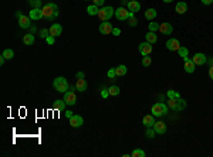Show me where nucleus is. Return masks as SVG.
<instances>
[{
    "label": "nucleus",
    "instance_id": "obj_1",
    "mask_svg": "<svg viewBox=\"0 0 213 157\" xmlns=\"http://www.w3.org/2000/svg\"><path fill=\"white\" fill-rule=\"evenodd\" d=\"M43 16L47 20H54L58 13H57V6L54 3H47L46 6H43Z\"/></svg>",
    "mask_w": 213,
    "mask_h": 157
},
{
    "label": "nucleus",
    "instance_id": "obj_2",
    "mask_svg": "<svg viewBox=\"0 0 213 157\" xmlns=\"http://www.w3.org/2000/svg\"><path fill=\"white\" fill-rule=\"evenodd\" d=\"M115 14V10H114L111 6H104L100 9V13H98V19L101 21H108L111 17Z\"/></svg>",
    "mask_w": 213,
    "mask_h": 157
},
{
    "label": "nucleus",
    "instance_id": "obj_3",
    "mask_svg": "<svg viewBox=\"0 0 213 157\" xmlns=\"http://www.w3.org/2000/svg\"><path fill=\"white\" fill-rule=\"evenodd\" d=\"M53 87L56 91L66 94V91H68V82H67V79L64 77H57L53 82Z\"/></svg>",
    "mask_w": 213,
    "mask_h": 157
},
{
    "label": "nucleus",
    "instance_id": "obj_4",
    "mask_svg": "<svg viewBox=\"0 0 213 157\" xmlns=\"http://www.w3.org/2000/svg\"><path fill=\"white\" fill-rule=\"evenodd\" d=\"M151 113L153 115V116H165V115L168 113V106L165 104H155L152 106V109H151Z\"/></svg>",
    "mask_w": 213,
    "mask_h": 157
},
{
    "label": "nucleus",
    "instance_id": "obj_5",
    "mask_svg": "<svg viewBox=\"0 0 213 157\" xmlns=\"http://www.w3.org/2000/svg\"><path fill=\"white\" fill-rule=\"evenodd\" d=\"M129 14H131V11L127 10V9H124V7H120V9L115 10V17H117V20H120V21L128 20V19H129Z\"/></svg>",
    "mask_w": 213,
    "mask_h": 157
},
{
    "label": "nucleus",
    "instance_id": "obj_6",
    "mask_svg": "<svg viewBox=\"0 0 213 157\" xmlns=\"http://www.w3.org/2000/svg\"><path fill=\"white\" fill-rule=\"evenodd\" d=\"M138 51H139V54L142 55V57H145V55H149V54L152 53V44L148 43V41H147V43H141Z\"/></svg>",
    "mask_w": 213,
    "mask_h": 157
},
{
    "label": "nucleus",
    "instance_id": "obj_7",
    "mask_svg": "<svg viewBox=\"0 0 213 157\" xmlns=\"http://www.w3.org/2000/svg\"><path fill=\"white\" fill-rule=\"evenodd\" d=\"M64 102H66L67 105H70V106H73V105L77 104V96L73 91H68V92L64 94Z\"/></svg>",
    "mask_w": 213,
    "mask_h": 157
},
{
    "label": "nucleus",
    "instance_id": "obj_8",
    "mask_svg": "<svg viewBox=\"0 0 213 157\" xmlns=\"http://www.w3.org/2000/svg\"><path fill=\"white\" fill-rule=\"evenodd\" d=\"M112 30L114 27L111 23H106V21H104V23L100 24V33L104 34V36H108V34H112Z\"/></svg>",
    "mask_w": 213,
    "mask_h": 157
},
{
    "label": "nucleus",
    "instance_id": "obj_9",
    "mask_svg": "<svg viewBox=\"0 0 213 157\" xmlns=\"http://www.w3.org/2000/svg\"><path fill=\"white\" fill-rule=\"evenodd\" d=\"M166 48L169 51H178L180 48L179 40H176V38H169V40L166 41Z\"/></svg>",
    "mask_w": 213,
    "mask_h": 157
},
{
    "label": "nucleus",
    "instance_id": "obj_10",
    "mask_svg": "<svg viewBox=\"0 0 213 157\" xmlns=\"http://www.w3.org/2000/svg\"><path fill=\"white\" fill-rule=\"evenodd\" d=\"M192 61L195 62V65H203V64H206L207 58H206V55H205V54L196 53V54H195V55L192 57Z\"/></svg>",
    "mask_w": 213,
    "mask_h": 157
},
{
    "label": "nucleus",
    "instance_id": "obj_11",
    "mask_svg": "<svg viewBox=\"0 0 213 157\" xmlns=\"http://www.w3.org/2000/svg\"><path fill=\"white\" fill-rule=\"evenodd\" d=\"M48 31H50V36L53 37H57V36H60L61 33H63V26L58 23H54L53 26L48 28Z\"/></svg>",
    "mask_w": 213,
    "mask_h": 157
},
{
    "label": "nucleus",
    "instance_id": "obj_12",
    "mask_svg": "<svg viewBox=\"0 0 213 157\" xmlns=\"http://www.w3.org/2000/svg\"><path fill=\"white\" fill-rule=\"evenodd\" d=\"M183 61H185V71H186L188 74H193L195 72V70H196V65H195V62H193L192 60H189V57H185L183 58Z\"/></svg>",
    "mask_w": 213,
    "mask_h": 157
},
{
    "label": "nucleus",
    "instance_id": "obj_13",
    "mask_svg": "<svg viewBox=\"0 0 213 157\" xmlns=\"http://www.w3.org/2000/svg\"><path fill=\"white\" fill-rule=\"evenodd\" d=\"M83 117L80 116V115H73V116L70 117V125L71 127H81L83 126Z\"/></svg>",
    "mask_w": 213,
    "mask_h": 157
},
{
    "label": "nucleus",
    "instance_id": "obj_14",
    "mask_svg": "<svg viewBox=\"0 0 213 157\" xmlns=\"http://www.w3.org/2000/svg\"><path fill=\"white\" fill-rule=\"evenodd\" d=\"M127 6H128V10H129L131 13H137V11H139V9H141L139 2H137V0H128Z\"/></svg>",
    "mask_w": 213,
    "mask_h": 157
},
{
    "label": "nucleus",
    "instance_id": "obj_15",
    "mask_svg": "<svg viewBox=\"0 0 213 157\" xmlns=\"http://www.w3.org/2000/svg\"><path fill=\"white\" fill-rule=\"evenodd\" d=\"M19 26H20V28H29V27L31 26L30 16H21L20 19H19Z\"/></svg>",
    "mask_w": 213,
    "mask_h": 157
},
{
    "label": "nucleus",
    "instance_id": "obj_16",
    "mask_svg": "<svg viewBox=\"0 0 213 157\" xmlns=\"http://www.w3.org/2000/svg\"><path fill=\"white\" fill-rule=\"evenodd\" d=\"M87 88H88V85H87V81L84 79V78H78L75 82V89L78 91V92H85Z\"/></svg>",
    "mask_w": 213,
    "mask_h": 157
},
{
    "label": "nucleus",
    "instance_id": "obj_17",
    "mask_svg": "<svg viewBox=\"0 0 213 157\" xmlns=\"http://www.w3.org/2000/svg\"><path fill=\"white\" fill-rule=\"evenodd\" d=\"M30 19L31 20H40V19H43V9H31L30 11Z\"/></svg>",
    "mask_w": 213,
    "mask_h": 157
},
{
    "label": "nucleus",
    "instance_id": "obj_18",
    "mask_svg": "<svg viewBox=\"0 0 213 157\" xmlns=\"http://www.w3.org/2000/svg\"><path fill=\"white\" fill-rule=\"evenodd\" d=\"M153 130L156 132L158 134H163L166 133V125L163 123V122H155V125H153Z\"/></svg>",
    "mask_w": 213,
    "mask_h": 157
},
{
    "label": "nucleus",
    "instance_id": "obj_19",
    "mask_svg": "<svg viewBox=\"0 0 213 157\" xmlns=\"http://www.w3.org/2000/svg\"><path fill=\"white\" fill-rule=\"evenodd\" d=\"M159 31L162 34H165V36H169V34H172V31H173V27L170 26L169 23H162L159 26Z\"/></svg>",
    "mask_w": 213,
    "mask_h": 157
},
{
    "label": "nucleus",
    "instance_id": "obj_20",
    "mask_svg": "<svg viewBox=\"0 0 213 157\" xmlns=\"http://www.w3.org/2000/svg\"><path fill=\"white\" fill-rule=\"evenodd\" d=\"M142 123L145 125V127H152L155 125V117L153 115H147V116L142 119Z\"/></svg>",
    "mask_w": 213,
    "mask_h": 157
},
{
    "label": "nucleus",
    "instance_id": "obj_21",
    "mask_svg": "<svg viewBox=\"0 0 213 157\" xmlns=\"http://www.w3.org/2000/svg\"><path fill=\"white\" fill-rule=\"evenodd\" d=\"M188 11V4L185 2H179L176 4V13L178 14H185Z\"/></svg>",
    "mask_w": 213,
    "mask_h": 157
},
{
    "label": "nucleus",
    "instance_id": "obj_22",
    "mask_svg": "<svg viewBox=\"0 0 213 157\" xmlns=\"http://www.w3.org/2000/svg\"><path fill=\"white\" fill-rule=\"evenodd\" d=\"M156 16H158V11L155 9H148L145 11V19L147 20H153V19H156Z\"/></svg>",
    "mask_w": 213,
    "mask_h": 157
},
{
    "label": "nucleus",
    "instance_id": "obj_23",
    "mask_svg": "<svg viewBox=\"0 0 213 157\" xmlns=\"http://www.w3.org/2000/svg\"><path fill=\"white\" fill-rule=\"evenodd\" d=\"M87 13L90 14V16H98V13H100V7L95 6V4H91V6L87 7Z\"/></svg>",
    "mask_w": 213,
    "mask_h": 157
},
{
    "label": "nucleus",
    "instance_id": "obj_24",
    "mask_svg": "<svg viewBox=\"0 0 213 157\" xmlns=\"http://www.w3.org/2000/svg\"><path fill=\"white\" fill-rule=\"evenodd\" d=\"M145 38H147V41H148V43H151V44H155L158 41V37H156V34L153 33V31H149V33L145 36Z\"/></svg>",
    "mask_w": 213,
    "mask_h": 157
},
{
    "label": "nucleus",
    "instance_id": "obj_25",
    "mask_svg": "<svg viewBox=\"0 0 213 157\" xmlns=\"http://www.w3.org/2000/svg\"><path fill=\"white\" fill-rule=\"evenodd\" d=\"M127 67L125 65H118L115 68V72H117V77H124V75H127Z\"/></svg>",
    "mask_w": 213,
    "mask_h": 157
},
{
    "label": "nucleus",
    "instance_id": "obj_26",
    "mask_svg": "<svg viewBox=\"0 0 213 157\" xmlns=\"http://www.w3.org/2000/svg\"><path fill=\"white\" fill-rule=\"evenodd\" d=\"M66 102H64V99H57L56 102H54V109L56 110H63L64 108H66Z\"/></svg>",
    "mask_w": 213,
    "mask_h": 157
},
{
    "label": "nucleus",
    "instance_id": "obj_27",
    "mask_svg": "<svg viewBox=\"0 0 213 157\" xmlns=\"http://www.w3.org/2000/svg\"><path fill=\"white\" fill-rule=\"evenodd\" d=\"M108 92H110V96H117V95H120V87H117V85H112V87L108 88Z\"/></svg>",
    "mask_w": 213,
    "mask_h": 157
},
{
    "label": "nucleus",
    "instance_id": "obj_28",
    "mask_svg": "<svg viewBox=\"0 0 213 157\" xmlns=\"http://www.w3.org/2000/svg\"><path fill=\"white\" fill-rule=\"evenodd\" d=\"M23 43L26 44V45H31V44L34 43V36L33 34H26V36L23 37Z\"/></svg>",
    "mask_w": 213,
    "mask_h": 157
},
{
    "label": "nucleus",
    "instance_id": "obj_29",
    "mask_svg": "<svg viewBox=\"0 0 213 157\" xmlns=\"http://www.w3.org/2000/svg\"><path fill=\"white\" fill-rule=\"evenodd\" d=\"M185 108H186V102L179 98V99L176 100V112H179V110H183Z\"/></svg>",
    "mask_w": 213,
    "mask_h": 157
},
{
    "label": "nucleus",
    "instance_id": "obj_30",
    "mask_svg": "<svg viewBox=\"0 0 213 157\" xmlns=\"http://www.w3.org/2000/svg\"><path fill=\"white\" fill-rule=\"evenodd\" d=\"M2 55H4V57H6V60H11V58L14 57V51L10 50V48H6V50L3 51V54H2Z\"/></svg>",
    "mask_w": 213,
    "mask_h": 157
},
{
    "label": "nucleus",
    "instance_id": "obj_31",
    "mask_svg": "<svg viewBox=\"0 0 213 157\" xmlns=\"http://www.w3.org/2000/svg\"><path fill=\"white\" fill-rule=\"evenodd\" d=\"M176 98H169V100H168V108L172 110H176Z\"/></svg>",
    "mask_w": 213,
    "mask_h": 157
},
{
    "label": "nucleus",
    "instance_id": "obj_32",
    "mask_svg": "<svg viewBox=\"0 0 213 157\" xmlns=\"http://www.w3.org/2000/svg\"><path fill=\"white\" fill-rule=\"evenodd\" d=\"M131 156L132 157H145V151H143L142 149H135V150L131 153Z\"/></svg>",
    "mask_w": 213,
    "mask_h": 157
},
{
    "label": "nucleus",
    "instance_id": "obj_33",
    "mask_svg": "<svg viewBox=\"0 0 213 157\" xmlns=\"http://www.w3.org/2000/svg\"><path fill=\"white\" fill-rule=\"evenodd\" d=\"M31 9H40L41 7V0H29Z\"/></svg>",
    "mask_w": 213,
    "mask_h": 157
},
{
    "label": "nucleus",
    "instance_id": "obj_34",
    "mask_svg": "<svg viewBox=\"0 0 213 157\" xmlns=\"http://www.w3.org/2000/svg\"><path fill=\"white\" fill-rule=\"evenodd\" d=\"M128 20H129V26H131V27H135V26L138 24V20L135 19L134 13H131V14H129V19H128Z\"/></svg>",
    "mask_w": 213,
    "mask_h": 157
},
{
    "label": "nucleus",
    "instance_id": "obj_35",
    "mask_svg": "<svg viewBox=\"0 0 213 157\" xmlns=\"http://www.w3.org/2000/svg\"><path fill=\"white\" fill-rule=\"evenodd\" d=\"M178 53H179V57H182V58L188 57V48H185V47H180L179 50H178Z\"/></svg>",
    "mask_w": 213,
    "mask_h": 157
},
{
    "label": "nucleus",
    "instance_id": "obj_36",
    "mask_svg": "<svg viewBox=\"0 0 213 157\" xmlns=\"http://www.w3.org/2000/svg\"><path fill=\"white\" fill-rule=\"evenodd\" d=\"M151 62H152V61H151V58L148 57V55H145V57L142 58V65L143 67H149Z\"/></svg>",
    "mask_w": 213,
    "mask_h": 157
},
{
    "label": "nucleus",
    "instance_id": "obj_37",
    "mask_svg": "<svg viewBox=\"0 0 213 157\" xmlns=\"http://www.w3.org/2000/svg\"><path fill=\"white\" fill-rule=\"evenodd\" d=\"M159 26H161V24H158V23H151L149 24V31H153V33H155V31H158V30H159Z\"/></svg>",
    "mask_w": 213,
    "mask_h": 157
},
{
    "label": "nucleus",
    "instance_id": "obj_38",
    "mask_svg": "<svg viewBox=\"0 0 213 157\" xmlns=\"http://www.w3.org/2000/svg\"><path fill=\"white\" fill-rule=\"evenodd\" d=\"M155 134H156V132L153 130V127H152V129H149V127H148V130H147V137H148V139L155 137Z\"/></svg>",
    "mask_w": 213,
    "mask_h": 157
},
{
    "label": "nucleus",
    "instance_id": "obj_39",
    "mask_svg": "<svg viewBox=\"0 0 213 157\" xmlns=\"http://www.w3.org/2000/svg\"><path fill=\"white\" fill-rule=\"evenodd\" d=\"M106 75H108V78H110V79H114V78L117 77V72H115V68H111V70L108 71V74H106Z\"/></svg>",
    "mask_w": 213,
    "mask_h": 157
},
{
    "label": "nucleus",
    "instance_id": "obj_40",
    "mask_svg": "<svg viewBox=\"0 0 213 157\" xmlns=\"http://www.w3.org/2000/svg\"><path fill=\"white\" fill-rule=\"evenodd\" d=\"M168 98H176V99H179L180 95L176 94L175 91H168Z\"/></svg>",
    "mask_w": 213,
    "mask_h": 157
},
{
    "label": "nucleus",
    "instance_id": "obj_41",
    "mask_svg": "<svg viewBox=\"0 0 213 157\" xmlns=\"http://www.w3.org/2000/svg\"><path fill=\"white\" fill-rule=\"evenodd\" d=\"M48 36H50V31L46 30V28H43V30L40 31V37H41V38H47Z\"/></svg>",
    "mask_w": 213,
    "mask_h": 157
},
{
    "label": "nucleus",
    "instance_id": "obj_42",
    "mask_svg": "<svg viewBox=\"0 0 213 157\" xmlns=\"http://www.w3.org/2000/svg\"><path fill=\"white\" fill-rule=\"evenodd\" d=\"M94 2V4H95V6H104V3H105V0H93Z\"/></svg>",
    "mask_w": 213,
    "mask_h": 157
},
{
    "label": "nucleus",
    "instance_id": "obj_43",
    "mask_svg": "<svg viewBox=\"0 0 213 157\" xmlns=\"http://www.w3.org/2000/svg\"><path fill=\"white\" fill-rule=\"evenodd\" d=\"M101 96H102V98H108V96H110V92H108V89H104L102 92H101Z\"/></svg>",
    "mask_w": 213,
    "mask_h": 157
},
{
    "label": "nucleus",
    "instance_id": "obj_44",
    "mask_svg": "<svg viewBox=\"0 0 213 157\" xmlns=\"http://www.w3.org/2000/svg\"><path fill=\"white\" fill-rule=\"evenodd\" d=\"M202 2V4H205V6H209V4L213 3V0H200Z\"/></svg>",
    "mask_w": 213,
    "mask_h": 157
},
{
    "label": "nucleus",
    "instance_id": "obj_45",
    "mask_svg": "<svg viewBox=\"0 0 213 157\" xmlns=\"http://www.w3.org/2000/svg\"><path fill=\"white\" fill-rule=\"evenodd\" d=\"M46 40H47V43H48V44H53L54 43V37L53 36H48Z\"/></svg>",
    "mask_w": 213,
    "mask_h": 157
},
{
    "label": "nucleus",
    "instance_id": "obj_46",
    "mask_svg": "<svg viewBox=\"0 0 213 157\" xmlns=\"http://www.w3.org/2000/svg\"><path fill=\"white\" fill-rule=\"evenodd\" d=\"M112 34H114V36H120V34H121V30H120V28H114V30H112Z\"/></svg>",
    "mask_w": 213,
    "mask_h": 157
},
{
    "label": "nucleus",
    "instance_id": "obj_47",
    "mask_svg": "<svg viewBox=\"0 0 213 157\" xmlns=\"http://www.w3.org/2000/svg\"><path fill=\"white\" fill-rule=\"evenodd\" d=\"M209 77H210V79L213 81V65L209 68Z\"/></svg>",
    "mask_w": 213,
    "mask_h": 157
},
{
    "label": "nucleus",
    "instance_id": "obj_48",
    "mask_svg": "<svg viewBox=\"0 0 213 157\" xmlns=\"http://www.w3.org/2000/svg\"><path fill=\"white\" fill-rule=\"evenodd\" d=\"M66 116L68 117V119H70V117L73 116V112H71V110H67V112H66Z\"/></svg>",
    "mask_w": 213,
    "mask_h": 157
},
{
    "label": "nucleus",
    "instance_id": "obj_49",
    "mask_svg": "<svg viewBox=\"0 0 213 157\" xmlns=\"http://www.w3.org/2000/svg\"><path fill=\"white\" fill-rule=\"evenodd\" d=\"M4 61H6V57H4V55H2V57H0V65H3Z\"/></svg>",
    "mask_w": 213,
    "mask_h": 157
},
{
    "label": "nucleus",
    "instance_id": "obj_50",
    "mask_svg": "<svg viewBox=\"0 0 213 157\" xmlns=\"http://www.w3.org/2000/svg\"><path fill=\"white\" fill-rule=\"evenodd\" d=\"M77 78H84V72H77Z\"/></svg>",
    "mask_w": 213,
    "mask_h": 157
},
{
    "label": "nucleus",
    "instance_id": "obj_51",
    "mask_svg": "<svg viewBox=\"0 0 213 157\" xmlns=\"http://www.w3.org/2000/svg\"><path fill=\"white\" fill-rule=\"evenodd\" d=\"M163 2H165V3H172L173 0H163Z\"/></svg>",
    "mask_w": 213,
    "mask_h": 157
},
{
    "label": "nucleus",
    "instance_id": "obj_52",
    "mask_svg": "<svg viewBox=\"0 0 213 157\" xmlns=\"http://www.w3.org/2000/svg\"><path fill=\"white\" fill-rule=\"evenodd\" d=\"M209 62H210V67H212V65H213V58H210V60H209Z\"/></svg>",
    "mask_w": 213,
    "mask_h": 157
}]
</instances>
